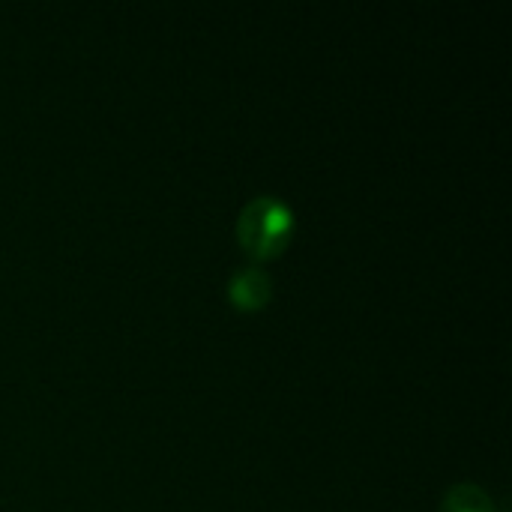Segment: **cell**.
Returning a JSON list of instances; mask_svg holds the SVG:
<instances>
[{"label": "cell", "instance_id": "3", "mask_svg": "<svg viewBox=\"0 0 512 512\" xmlns=\"http://www.w3.org/2000/svg\"><path fill=\"white\" fill-rule=\"evenodd\" d=\"M444 512H495V507H492V498L486 489H480L474 483H459L447 492Z\"/></svg>", "mask_w": 512, "mask_h": 512}, {"label": "cell", "instance_id": "1", "mask_svg": "<svg viewBox=\"0 0 512 512\" xmlns=\"http://www.w3.org/2000/svg\"><path fill=\"white\" fill-rule=\"evenodd\" d=\"M237 234H240V243L252 255H261V258L276 255L288 243L291 210L273 195H258L240 210Z\"/></svg>", "mask_w": 512, "mask_h": 512}, {"label": "cell", "instance_id": "2", "mask_svg": "<svg viewBox=\"0 0 512 512\" xmlns=\"http://www.w3.org/2000/svg\"><path fill=\"white\" fill-rule=\"evenodd\" d=\"M270 276L261 270V267H243L240 273H234L228 291H231V300L243 309H258L270 300Z\"/></svg>", "mask_w": 512, "mask_h": 512}]
</instances>
